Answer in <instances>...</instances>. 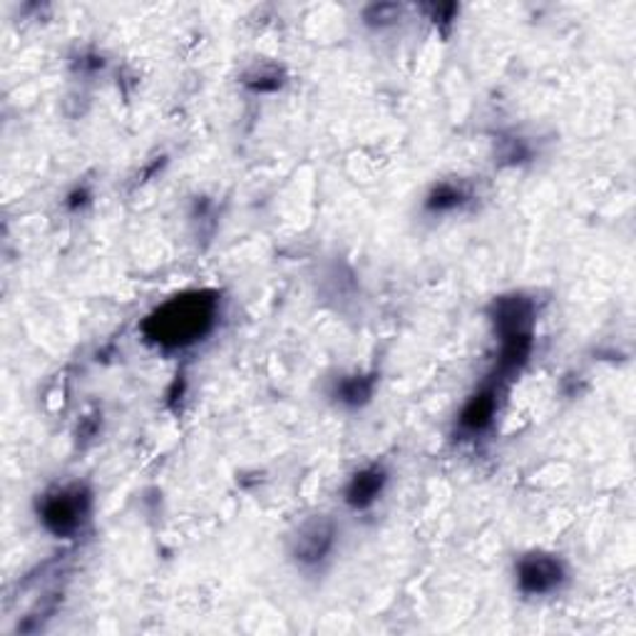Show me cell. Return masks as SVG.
I'll return each mask as SVG.
<instances>
[{
	"instance_id": "6da1fadb",
	"label": "cell",
	"mask_w": 636,
	"mask_h": 636,
	"mask_svg": "<svg viewBox=\"0 0 636 636\" xmlns=\"http://www.w3.org/2000/svg\"><path fill=\"white\" fill-rule=\"evenodd\" d=\"M219 298L211 292H191L169 298L147 316L142 331L162 349H187L215 329Z\"/></svg>"
},
{
	"instance_id": "7a4b0ae2",
	"label": "cell",
	"mask_w": 636,
	"mask_h": 636,
	"mask_svg": "<svg viewBox=\"0 0 636 636\" xmlns=\"http://www.w3.org/2000/svg\"><path fill=\"white\" fill-rule=\"evenodd\" d=\"M90 515V495L80 485H63L45 493L37 503V517L57 537L80 533Z\"/></svg>"
},
{
	"instance_id": "3957f363",
	"label": "cell",
	"mask_w": 636,
	"mask_h": 636,
	"mask_svg": "<svg viewBox=\"0 0 636 636\" xmlns=\"http://www.w3.org/2000/svg\"><path fill=\"white\" fill-rule=\"evenodd\" d=\"M336 549V525L326 517H314L296 529L292 537V560L301 570H318L331 560Z\"/></svg>"
},
{
	"instance_id": "277c9868",
	"label": "cell",
	"mask_w": 636,
	"mask_h": 636,
	"mask_svg": "<svg viewBox=\"0 0 636 636\" xmlns=\"http://www.w3.org/2000/svg\"><path fill=\"white\" fill-rule=\"evenodd\" d=\"M564 577V564L560 562V557L555 555L533 552L519 557V562L515 564V580L519 592L529 596H545L557 592L562 586Z\"/></svg>"
},
{
	"instance_id": "5b68a950",
	"label": "cell",
	"mask_w": 636,
	"mask_h": 636,
	"mask_svg": "<svg viewBox=\"0 0 636 636\" xmlns=\"http://www.w3.org/2000/svg\"><path fill=\"white\" fill-rule=\"evenodd\" d=\"M385 480L388 478H385L383 468H379V465L363 468V470L355 472V475L351 478L349 487H346V500H349V505L355 509L369 507L383 493Z\"/></svg>"
},
{
	"instance_id": "8992f818",
	"label": "cell",
	"mask_w": 636,
	"mask_h": 636,
	"mask_svg": "<svg viewBox=\"0 0 636 636\" xmlns=\"http://www.w3.org/2000/svg\"><path fill=\"white\" fill-rule=\"evenodd\" d=\"M497 410V388L495 385H485L483 391L472 395L465 410L460 416V428L468 432H483L495 418Z\"/></svg>"
},
{
	"instance_id": "52a82bcc",
	"label": "cell",
	"mask_w": 636,
	"mask_h": 636,
	"mask_svg": "<svg viewBox=\"0 0 636 636\" xmlns=\"http://www.w3.org/2000/svg\"><path fill=\"white\" fill-rule=\"evenodd\" d=\"M468 199V191L462 189L460 185H452V182H442L436 189L430 191L428 197V209L430 211H450V209H458L462 201Z\"/></svg>"
},
{
	"instance_id": "ba28073f",
	"label": "cell",
	"mask_w": 636,
	"mask_h": 636,
	"mask_svg": "<svg viewBox=\"0 0 636 636\" xmlns=\"http://www.w3.org/2000/svg\"><path fill=\"white\" fill-rule=\"evenodd\" d=\"M371 395V385L365 383L363 379H349L346 381L343 385H341V391H339V398L343 401V403H361V401H365Z\"/></svg>"
}]
</instances>
